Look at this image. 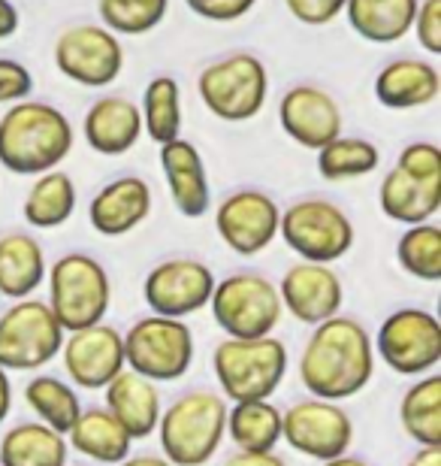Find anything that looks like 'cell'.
I'll return each instance as SVG.
<instances>
[{"label":"cell","mask_w":441,"mask_h":466,"mask_svg":"<svg viewBox=\"0 0 441 466\" xmlns=\"http://www.w3.org/2000/svg\"><path fill=\"white\" fill-rule=\"evenodd\" d=\"M31 91H34L31 70H27L25 64L13 61V58H0V106L27 100Z\"/></svg>","instance_id":"cell-37"},{"label":"cell","mask_w":441,"mask_h":466,"mask_svg":"<svg viewBox=\"0 0 441 466\" xmlns=\"http://www.w3.org/2000/svg\"><path fill=\"white\" fill-rule=\"evenodd\" d=\"M73 125L58 106L18 100L0 116V164L15 176L58 170L73 152Z\"/></svg>","instance_id":"cell-2"},{"label":"cell","mask_w":441,"mask_h":466,"mask_svg":"<svg viewBox=\"0 0 441 466\" xmlns=\"http://www.w3.org/2000/svg\"><path fill=\"white\" fill-rule=\"evenodd\" d=\"M278 121L294 143L312 152L342 137V109L333 95L317 86L287 88L278 104Z\"/></svg>","instance_id":"cell-19"},{"label":"cell","mask_w":441,"mask_h":466,"mask_svg":"<svg viewBox=\"0 0 441 466\" xmlns=\"http://www.w3.org/2000/svg\"><path fill=\"white\" fill-rule=\"evenodd\" d=\"M406 466H441V445H420Z\"/></svg>","instance_id":"cell-43"},{"label":"cell","mask_w":441,"mask_h":466,"mask_svg":"<svg viewBox=\"0 0 441 466\" xmlns=\"http://www.w3.org/2000/svg\"><path fill=\"white\" fill-rule=\"evenodd\" d=\"M82 134H85V143L97 155L115 157L130 152L139 143V137H143V116H139V106L130 104L127 97L109 95L91 104L85 121H82Z\"/></svg>","instance_id":"cell-23"},{"label":"cell","mask_w":441,"mask_h":466,"mask_svg":"<svg viewBox=\"0 0 441 466\" xmlns=\"http://www.w3.org/2000/svg\"><path fill=\"white\" fill-rule=\"evenodd\" d=\"M441 91L436 64L417 58H399L387 64L375 76V97L387 109H417L429 106Z\"/></svg>","instance_id":"cell-24"},{"label":"cell","mask_w":441,"mask_h":466,"mask_svg":"<svg viewBox=\"0 0 441 466\" xmlns=\"http://www.w3.org/2000/svg\"><path fill=\"white\" fill-rule=\"evenodd\" d=\"M215 324L230 339H257L272 337L281 321L278 288L260 273H233L224 282H215L209 300Z\"/></svg>","instance_id":"cell-7"},{"label":"cell","mask_w":441,"mask_h":466,"mask_svg":"<svg viewBox=\"0 0 441 466\" xmlns=\"http://www.w3.org/2000/svg\"><path fill=\"white\" fill-rule=\"evenodd\" d=\"M64 328L43 300H15L0 315V367L6 372H31L61 354Z\"/></svg>","instance_id":"cell-11"},{"label":"cell","mask_w":441,"mask_h":466,"mask_svg":"<svg viewBox=\"0 0 441 466\" xmlns=\"http://www.w3.org/2000/svg\"><path fill=\"white\" fill-rule=\"evenodd\" d=\"M278 237L308 264H333L351 251L354 225L336 203L324 198H306L281 212Z\"/></svg>","instance_id":"cell-10"},{"label":"cell","mask_w":441,"mask_h":466,"mask_svg":"<svg viewBox=\"0 0 441 466\" xmlns=\"http://www.w3.org/2000/svg\"><path fill=\"white\" fill-rule=\"evenodd\" d=\"M152 216V188L139 176H118L94 194L88 207L91 228L103 237H125Z\"/></svg>","instance_id":"cell-20"},{"label":"cell","mask_w":441,"mask_h":466,"mask_svg":"<svg viewBox=\"0 0 441 466\" xmlns=\"http://www.w3.org/2000/svg\"><path fill=\"white\" fill-rule=\"evenodd\" d=\"M18 31V9L9 0H0V40Z\"/></svg>","instance_id":"cell-42"},{"label":"cell","mask_w":441,"mask_h":466,"mask_svg":"<svg viewBox=\"0 0 441 466\" xmlns=\"http://www.w3.org/2000/svg\"><path fill=\"white\" fill-rule=\"evenodd\" d=\"M143 130L157 146L182 137V88L173 76H155L143 95Z\"/></svg>","instance_id":"cell-33"},{"label":"cell","mask_w":441,"mask_h":466,"mask_svg":"<svg viewBox=\"0 0 441 466\" xmlns=\"http://www.w3.org/2000/svg\"><path fill=\"white\" fill-rule=\"evenodd\" d=\"M194 363V333L185 319L145 315L125 337V367L148 381H175Z\"/></svg>","instance_id":"cell-9"},{"label":"cell","mask_w":441,"mask_h":466,"mask_svg":"<svg viewBox=\"0 0 441 466\" xmlns=\"http://www.w3.org/2000/svg\"><path fill=\"white\" fill-rule=\"evenodd\" d=\"M278 203L260 188H239L227 194L215 209V228L224 246L242 258L264 251L278 237Z\"/></svg>","instance_id":"cell-16"},{"label":"cell","mask_w":441,"mask_h":466,"mask_svg":"<svg viewBox=\"0 0 441 466\" xmlns=\"http://www.w3.org/2000/svg\"><path fill=\"white\" fill-rule=\"evenodd\" d=\"M227 436L239 451H276L281 442V409L269 400L227 406Z\"/></svg>","instance_id":"cell-31"},{"label":"cell","mask_w":441,"mask_h":466,"mask_svg":"<svg viewBox=\"0 0 441 466\" xmlns=\"http://www.w3.org/2000/svg\"><path fill=\"white\" fill-rule=\"evenodd\" d=\"M281 440L312 461H333L351 451L354 421L339 403L330 400H296L281 412Z\"/></svg>","instance_id":"cell-13"},{"label":"cell","mask_w":441,"mask_h":466,"mask_svg":"<svg viewBox=\"0 0 441 466\" xmlns=\"http://www.w3.org/2000/svg\"><path fill=\"white\" fill-rule=\"evenodd\" d=\"M205 22H236V18L248 15L257 0H185Z\"/></svg>","instance_id":"cell-40"},{"label":"cell","mask_w":441,"mask_h":466,"mask_svg":"<svg viewBox=\"0 0 441 466\" xmlns=\"http://www.w3.org/2000/svg\"><path fill=\"white\" fill-rule=\"evenodd\" d=\"M67 436L40 421L9 427L0 440V466H67Z\"/></svg>","instance_id":"cell-27"},{"label":"cell","mask_w":441,"mask_h":466,"mask_svg":"<svg viewBox=\"0 0 441 466\" xmlns=\"http://www.w3.org/2000/svg\"><path fill=\"white\" fill-rule=\"evenodd\" d=\"M321 466H369L363 458H354V454H342V458H333V461H324Z\"/></svg>","instance_id":"cell-46"},{"label":"cell","mask_w":441,"mask_h":466,"mask_svg":"<svg viewBox=\"0 0 441 466\" xmlns=\"http://www.w3.org/2000/svg\"><path fill=\"white\" fill-rule=\"evenodd\" d=\"M115 466H173V463L161 458V454H134V458H125Z\"/></svg>","instance_id":"cell-45"},{"label":"cell","mask_w":441,"mask_h":466,"mask_svg":"<svg viewBox=\"0 0 441 466\" xmlns=\"http://www.w3.org/2000/svg\"><path fill=\"white\" fill-rule=\"evenodd\" d=\"M25 400L36 412V418H40V424L52 427V431H58L64 436H67V431L76 424V418L82 412L76 388L64 379L45 376V372H40V376H34L27 381Z\"/></svg>","instance_id":"cell-32"},{"label":"cell","mask_w":441,"mask_h":466,"mask_svg":"<svg viewBox=\"0 0 441 466\" xmlns=\"http://www.w3.org/2000/svg\"><path fill=\"white\" fill-rule=\"evenodd\" d=\"M281 309H287L296 321L321 324L333 315H339L345 303V288L339 273L330 264H308L299 260L281 276L278 282Z\"/></svg>","instance_id":"cell-18"},{"label":"cell","mask_w":441,"mask_h":466,"mask_svg":"<svg viewBox=\"0 0 441 466\" xmlns=\"http://www.w3.org/2000/svg\"><path fill=\"white\" fill-rule=\"evenodd\" d=\"M215 273L196 258H170L148 269L143 297L148 309L164 319H187L209 306L215 291Z\"/></svg>","instance_id":"cell-15"},{"label":"cell","mask_w":441,"mask_h":466,"mask_svg":"<svg viewBox=\"0 0 441 466\" xmlns=\"http://www.w3.org/2000/svg\"><path fill=\"white\" fill-rule=\"evenodd\" d=\"M396 260L408 276L420 282L441 279V228L433 221L411 225L396 242Z\"/></svg>","instance_id":"cell-35"},{"label":"cell","mask_w":441,"mask_h":466,"mask_svg":"<svg viewBox=\"0 0 441 466\" xmlns=\"http://www.w3.org/2000/svg\"><path fill=\"white\" fill-rule=\"evenodd\" d=\"M43 246L31 233H4L0 237V294L9 300L31 297L45 279Z\"/></svg>","instance_id":"cell-26"},{"label":"cell","mask_w":441,"mask_h":466,"mask_svg":"<svg viewBox=\"0 0 441 466\" xmlns=\"http://www.w3.org/2000/svg\"><path fill=\"white\" fill-rule=\"evenodd\" d=\"M103 390H106V406L103 409L125 427L130 440H145L157 431L164 409L155 381L125 367Z\"/></svg>","instance_id":"cell-22"},{"label":"cell","mask_w":441,"mask_h":466,"mask_svg":"<svg viewBox=\"0 0 441 466\" xmlns=\"http://www.w3.org/2000/svg\"><path fill=\"white\" fill-rule=\"evenodd\" d=\"M64 370L70 381L85 390H103L112 379L125 370V337L109 324L73 330L61 346Z\"/></svg>","instance_id":"cell-17"},{"label":"cell","mask_w":441,"mask_h":466,"mask_svg":"<svg viewBox=\"0 0 441 466\" xmlns=\"http://www.w3.org/2000/svg\"><path fill=\"white\" fill-rule=\"evenodd\" d=\"M9 412H13V381H9V372L0 367V424L6 421Z\"/></svg>","instance_id":"cell-44"},{"label":"cell","mask_w":441,"mask_h":466,"mask_svg":"<svg viewBox=\"0 0 441 466\" xmlns=\"http://www.w3.org/2000/svg\"><path fill=\"white\" fill-rule=\"evenodd\" d=\"M161 167L178 216L203 218L212 207V188H209V176H205L200 148L182 137L173 139V143H164Z\"/></svg>","instance_id":"cell-21"},{"label":"cell","mask_w":441,"mask_h":466,"mask_svg":"<svg viewBox=\"0 0 441 466\" xmlns=\"http://www.w3.org/2000/svg\"><path fill=\"white\" fill-rule=\"evenodd\" d=\"M378 207L399 225H424L441 209V148L436 143H408L396 167L384 176Z\"/></svg>","instance_id":"cell-4"},{"label":"cell","mask_w":441,"mask_h":466,"mask_svg":"<svg viewBox=\"0 0 441 466\" xmlns=\"http://www.w3.org/2000/svg\"><path fill=\"white\" fill-rule=\"evenodd\" d=\"M97 9L106 31L139 36L164 22L170 0H97Z\"/></svg>","instance_id":"cell-36"},{"label":"cell","mask_w":441,"mask_h":466,"mask_svg":"<svg viewBox=\"0 0 441 466\" xmlns=\"http://www.w3.org/2000/svg\"><path fill=\"white\" fill-rule=\"evenodd\" d=\"M411 31L429 55H441V0H420Z\"/></svg>","instance_id":"cell-38"},{"label":"cell","mask_w":441,"mask_h":466,"mask_svg":"<svg viewBox=\"0 0 441 466\" xmlns=\"http://www.w3.org/2000/svg\"><path fill=\"white\" fill-rule=\"evenodd\" d=\"M157 436L173 466H205L227 436V403L215 390H187L161 412Z\"/></svg>","instance_id":"cell-3"},{"label":"cell","mask_w":441,"mask_h":466,"mask_svg":"<svg viewBox=\"0 0 441 466\" xmlns=\"http://www.w3.org/2000/svg\"><path fill=\"white\" fill-rule=\"evenodd\" d=\"M375 376V349L369 330L351 315H333L315 324L303 354H299V379L317 400L356 397Z\"/></svg>","instance_id":"cell-1"},{"label":"cell","mask_w":441,"mask_h":466,"mask_svg":"<svg viewBox=\"0 0 441 466\" xmlns=\"http://www.w3.org/2000/svg\"><path fill=\"white\" fill-rule=\"evenodd\" d=\"M55 64L67 79L85 88H106L125 70L121 40L103 25L67 27L55 43Z\"/></svg>","instance_id":"cell-14"},{"label":"cell","mask_w":441,"mask_h":466,"mask_svg":"<svg viewBox=\"0 0 441 466\" xmlns=\"http://www.w3.org/2000/svg\"><path fill=\"white\" fill-rule=\"evenodd\" d=\"M381 152L378 146L360 137H336L333 143L317 148V173L326 182H345L356 176H369L378 170Z\"/></svg>","instance_id":"cell-34"},{"label":"cell","mask_w":441,"mask_h":466,"mask_svg":"<svg viewBox=\"0 0 441 466\" xmlns=\"http://www.w3.org/2000/svg\"><path fill=\"white\" fill-rule=\"evenodd\" d=\"M372 349L399 376H426L441 363V324L433 312L406 306L381 321Z\"/></svg>","instance_id":"cell-12"},{"label":"cell","mask_w":441,"mask_h":466,"mask_svg":"<svg viewBox=\"0 0 441 466\" xmlns=\"http://www.w3.org/2000/svg\"><path fill=\"white\" fill-rule=\"evenodd\" d=\"M67 445H73V449L91 458L94 463L115 466L125 458H130L134 440H130L125 427H121L106 409L94 406L79 412L76 424L67 431Z\"/></svg>","instance_id":"cell-25"},{"label":"cell","mask_w":441,"mask_h":466,"mask_svg":"<svg viewBox=\"0 0 441 466\" xmlns=\"http://www.w3.org/2000/svg\"><path fill=\"white\" fill-rule=\"evenodd\" d=\"M112 303V282L100 260L70 251L49 269V309L64 333L100 324Z\"/></svg>","instance_id":"cell-6"},{"label":"cell","mask_w":441,"mask_h":466,"mask_svg":"<svg viewBox=\"0 0 441 466\" xmlns=\"http://www.w3.org/2000/svg\"><path fill=\"white\" fill-rule=\"evenodd\" d=\"M200 100L221 121H248L266 104L269 73L264 61L251 52H233L227 58L209 64L200 79Z\"/></svg>","instance_id":"cell-8"},{"label":"cell","mask_w":441,"mask_h":466,"mask_svg":"<svg viewBox=\"0 0 441 466\" xmlns=\"http://www.w3.org/2000/svg\"><path fill=\"white\" fill-rule=\"evenodd\" d=\"M224 466H287L276 451H236L230 454Z\"/></svg>","instance_id":"cell-41"},{"label":"cell","mask_w":441,"mask_h":466,"mask_svg":"<svg viewBox=\"0 0 441 466\" xmlns=\"http://www.w3.org/2000/svg\"><path fill=\"white\" fill-rule=\"evenodd\" d=\"M420 0H348L345 13L363 40L387 46L402 40L415 25Z\"/></svg>","instance_id":"cell-28"},{"label":"cell","mask_w":441,"mask_h":466,"mask_svg":"<svg viewBox=\"0 0 441 466\" xmlns=\"http://www.w3.org/2000/svg\"><path fill=\"white\" fill-rule=\"evenodd\" d=\"M345 4H348V0H285L290 15H294L296 22L312 25V27L330 25L336 15L345 13Z\"/></svg>","instance_id":"cell-39"},{"label":"cell","mask_w":441,"mask_h":466,"mask_svg":"<svg viewBox=\"0 0 441 466\" xmlns=\"http://www.w3.org/2000/svg\"><path fill=\"white\" fill-rule=\"evenodd\" d=\"M399 424L417 445H441V376L426 372L399 400Z\"/></svg>","instance_id":"cell-30"},{"label":"cell","mask_w":441,"mask_h":466,"mask_svg":"<svg viewBox=\"0 0 441 466\" xmlns=\"http://www.w3.org/2000/svg\"><path fill=\"white\" fill-rule=\"evenodd\" d=\"M76 212V185L64 170L40 173L31 185L22 207V216L36 230H52L67 225Z\"/></svg>","instance_id":"cell-29"},{"label":"cell","mask_w":441,"mask_h":466,"mask_svg":"<svg viewBox=\"0 0 441 466\" xmlns=\"http://www.w3.org/2000/svg\"><path fill=\"white\" fill-rule=\"evenodd\" d=\"M215 379L230 403L272 400L287 376V346L276 337L221 339L212 354Z\"/></svg>","instance_id":"cell-5"}]
</instances>
